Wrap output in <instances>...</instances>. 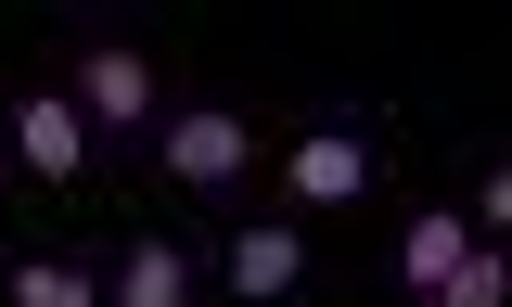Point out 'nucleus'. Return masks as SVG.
Listing matches in <instances>:
<instances>
[{
    "label": "nucleus",
    "mask_w": 512,
    "mask_h": 307,
    "mask_svg": "<svg viewBox=\"0 0 512 307\" xmlns=\"http://www.w3.org/2000/svg\"><path fill=\"white\" fill-rule=\"evenodd\" d=\"M52 90L90 116V141H103V128H141V141H154V116H167V77H154V52H141V39H116V26H77Z\"/></svg>",
    "instance_id": "obj_1"
},
{
    "label": "nucleus",
    "mask_w": 512,
    "mask_h": 307,
    "mask_svg": "<svg viewBox=\"0 0 512 307\" xmlns=\"http://www.w3.org/2000/svg\"><path fill=\"white\" fill-rule=\"evenodd\" d=\"M384 180V141H372V116H308L295 141H282V205L308 218V205H359V192Z\"/></svg>",
    "instance_id": "obj_2"
},
{
    "label": "nucleus",
    "mask_w": 512,
    "mask_h": 307,
    "mask_svg": "<svg viewBox=\"0 0 512 307\" xmlns=\"http://www.w3.org/2000/svg\"><path fill=\"white\" fill-rule=\"evenodd\" d=\"M154 167H167L180 192H244L256 116H244V103H167V116H154Z\"/></svg>",
    "instance_id": "obj_3"
},
{
    "label": "nucleus",
    "mask_w": 512,
    "mask_h": 307,
    "mask_svg": "<svg viewBox=\"0 0 512 307\" xmlns=\"http://www.w3.org/2000/svg\"><path fill=\"white\" fill-rule=\"evenodd\" d=\"M218 282H231L244 307L308 295V218H295V205H269V218H231V231H218Z\"/></svg>",
    "instance_id": "obj_4"
},
{
    "label": "nucleus",
    "mask_w": 512,
    "mask_h": 307,
    "mask_svg": "<svg viewBox=\"0 0 512 307\" xmlns=\"http://www.w3.org/2000/svg\"><path fill=\"white\" fill-rule=\"evenodd\" d=\"M192 282H205V256L180 231H154V218L103 244V307H192Z\"/></svg>",
    "instance_id": "obj_5"
},
{
    "label": "nucleus",
    "mask_w": 512,
    "mask_h": 307,
    "mask_svg": "<svg viewBox=\"0 0 512 307\" xmlns=\"http://www.w3.org/2000/svg\"><path fill=\"white\" fill-rule=\"evenodd\" d=\"M0 154H13L26 180H77V167H90V116L39 77V90H13V103H0Z\"/></svg>",
    "instance_id": "obj_6"
},
{
    "label": "nucleus",
    "mask_w": 512,
    "mask_h": 307,
    "mask_svg": "<svg viewBox=\"0 0 512 307\" xmlns=\"http://www.w3.org/2000/svg\"><path fill=\"white\" fill-rule=\"evenodd\" d=\"M0 307H103V256H90V244H26V256H0Z\"/></svg>",
    "instance_id": "obj_7"
},
{
    "label": "nucleus",
    "mask_w": 512,
    "mask_h": 307,
    "mask_svg": "<svg viewBox=\"0 0 512 307\" xmlns=\"http://www.w3.org/2000/svg\"><path fill=\"white\" fill-rule=\"evenodd\" d=\"M474 244H487V231H474L461 205H410V218H397V295H436Z\"/></svg>",
    "instance_id": "obj_8"
},
{
    "label": "nucleus",
    "mask_w": 512,
    "mask_h": 307,
    "mask_svg": "<svg viewBox=\"0 0 512 307\" xmlns=\"http://www.w3.org/2000/svg\"><path fill=\"white\" fill-rule=\"evenodd\" d=\"M500 295H512V256H500V244H474V256H461V269H448L423 307H500Z\"/></svg>",
    "instance_id": "obj_9"
}]
</instances>
